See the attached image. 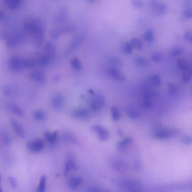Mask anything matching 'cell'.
I'll return each instance as SVG.
<instances>
[{"label": "cell", "instance_id": "36", "mask_svg": "<svg viewBox=\"0 0 192 192\" xmlns=\"http://www.w3.org/2000/svg\"><path fill=\"white\" fill-rule=\"evenodd\" d=\"M177 63L178 68L182 71L185 70L188 68V63L185 59L183 58L178 59L177 61Z\"/></svg>", "mask_w": 192, "mask_h": 192}, {"label": "cell", "instance_id": "39", "mask_svg": "<svg viewBox=\"0 0 192 192\" xmlns=\"http://www.w3.org/2000/svg\"><path fill=\"white\" fill-rule=\"evenodd\" d=\"M111 112L112 115V118L114 121L118 120L120 118V113L119 110L115 107L111 108Z\"/></svg>", "mask_w": 192, "mask_h": 192}, {"label": "cell", "instance_id": "35", "mask_svg": "<svg viewBox=\"0 0 192 192\" xmlns=\"http://www.w3.org/2000/svg\"><path fill=\"white\" fill-rule=\"evenodd\" d=\"M143 38L145 40L148 42H152L154 40V35L153 30L149 29L144 34Z\"/></svg>", "mask_w": 192, "mask_h": 192}, {"label": "cell", "instance_id": "3", "mask_svg": "<svg viewBox=\"0 0 192 192\" xmlns=\"http://www.w3.org/2000/svg\"><path fill=\"white\" fill-rule=\"evenodd\" d=\"M8 65L11 71L14 72L22 71L25 68L24 66V58L16 55H13L8 59Z\"/></svg>", "mask_w": 192, "mask_h": 192}, {"label": "cell", "instance_id": "47", "mask_svg": "<svg viewBox=\"0 0 192 192\" xmlns=\"http://www.w3.org/2000/svg\"><path fill=\"white\" fill-rule=\"evenodd\" d=\"M169 91L172 94H174L178 90V86L174 83H171L169 84Z\"/></svg>", "mask_w": 192, "mask_h": 192}, {"label": "cell", "instance_id": "15", "mask_svg": "<svg viewBox=\"0 0 192 192\" xmlns=\"http://www.w3.org/2000/svg\"><path fill=\"white\" fill-rule=\"evenodd\" d=\"M83 39L84 35H79L74 38L68 48V52H73L76 50L83 42Z\"/></svg>", "mask_w": 192, "mask_h": 192}, {"label": "cell", "instance_id": "33", "mask_svg": "<svg viewBox=\"0 0 192 192\" xmlns=\"http://www.w3.org/2000/svg\"><path fill=\"white\" fill-rule=\"evenodd\" d=\"M131 44L132 47L138 50H141L143 48V44L142 41L138 38H134L131 40Z\"/></svg>", "mask_w": 192, "mask_h": 192}, {"label": "cell", "instance_id": "50", "mask_svg": "<svg viewBox=\"0 0 192 192\" xmlns=\"http://www.w3.org/2000/svg\"><path fill=\"white\" fill-rule=\"evenodd\" d=\"M88 191L90 192H110L107 189H98L96 188H90L89 189Z\"/></svg>", "mask_w": 192, "mask_h": 192}, {"label": "cell", "instance_id": "45", "mask_svg": "<svg viewBox=\"0 0 192 192\" xmlns=\"http://www.w3.org/2000/svg\"><path fill=\"white\" fill-rule=\"evenodd\" d=\"M183 14L187 18H192V6L187 8L184 11Z\"/></svg>", "mask_w": 192, "mask_h": 192}, {"label": "cell", "instance_id": "21", "mask_svg": "<svg viewBox=\"0 0 192 192\" xmlns=\"http://www.w3.org/2000/svg\"><path fill=\"white\" fill-rule=\"evenodd\" d=\"M44 138L47 143L51 144H54L56 143L58 139V132H45Z\"/></svg>", "mask_w": 192, "mask_h": 192}, {"label": "cell", "instance_id": "53", "mask_svg": "<svg viewBox=\"0 0 192 192\" xmlns=\"http://www.w3.org/2000/svg\"><path fill=\"white\" fill-rule=\"evenodd\" d=\"M184 5L185 6H187L188 8L191 7L192 5V1H186L184 2Z\"/></svg>", "mask_w": 192, "mask_h": 192}, {"label": "cell", "instance_id": "27", "mask_svg": "<svg viewBox=\"0 0 192 192\" xmlns=\"http://www.w3.org/2000/svg\"><path fill=\"white\" fill-rule=\"evenodd\" d=\"M1 136L3 143L6 146L10 145L11 143V138L8 133L7 131L3 130L1 132Z\"/></svg>", "mask_w": 192, "mask_h": 192}, {"label": "cell", "instance_id": "40", "mask_svg": "<svg viewBox=\"0 0 192 192\" xmlns=\"http://www.w3.org/2000/svg\"><path fill=\"white\" fill-rule=\"evenodd\" d=\"M184 49L182 47H176L171 51L170 54L173 57H176L182 54L184 52Z\"/></svg>", "mask_w": 192, "mask_h": 192}, {"label": "cell", "instance_id": "48", "mask_svg": "<svg viewBox=\"0 0 192 192\" xmlns=\"http://www.w3.org/2000/svg\"><path fill=\"white\" fill-rule=\"evenodd\" d=\"M133 6L136 8H140L142 7L143 5V3L142 1H138V0H133L132 1Z\"/></svg>", "mask_w": 192, "mask_h": 192}, {"label": "cell", "instance_id": "44", "mask_svg": "<svg viewBox=\"0 0 192 192\" xmlns=\"http://www.w3.org/2000/svg\"><path fill=\"white\" fill-rule=\"evenodd\" d=\"M191 74L190 73H189V72H185L182 75V81L185 83L189 82L191 80Z\"/></svg>", "mask_w": 192, "mask_h": 192}, {"label": "cell", "instance_id": "14", "mask_svg": "<svg viewBox=\"0 0 192 192\" xmlns=\"http://www.w3.org/2000/svg\"><path fill=\"white\" fill-rule=\"evenodd\" d=\"M109 75L113 79L117 81H124L126 77L125 75L118 69L115 67H112L108 70Z\"/></svg>", "mask_w": 192, "mask_h": 192}, {"label": "cell", "instance_id": "55", "mask_svg": "<svg viewBox=\"0 0 192 192\" xmlns=\"http://www.w3.org/2000/svg\"><path fill=\"white\" fill-rule=\"evenodd\" d=\"M59 79V78L57 77L56 76V77L54 78V80L55 81H57V80H58Z\"/></svg>", "mask_w": 192, "mask_h": 192}, {"label": "cell", "instance_id": "25", "mask_svg": "<svg viewBox=\"0 0 192 192\" xmlns=\"http://www.w3.org/2000/svg\"><path fill=\"white\" fill-rule=\"evenodd\" d=\"M132 138H127L121 141L118 143L117 144V148L119 151H122L125 149L127 144L132 143Z\"/></svg>", "mask_w": 192, "mask_h": 192}, {"label": "cell", "instance_id": "29", "mask_svg": "<svg viewBox=\"0 0 192 192\" xmlns=\"http://www.w3.org/2000/svg\"><path fill=\"white\" fill-rule=\"evenodd\" d=\"M33 117L36 120L42 121L44 120L46 118V115L43 110H38L34 112Z\"/></svg>", "mask_w": 192, "mask_h": 192}, {"label": "cell", "instance_id": "43", "mask_svg": "<svg viewBox=\"0 0 192 192\" xmlns=\"http://www.w3.org/2000/svg\"><path fill=\"white\" fill-rule=\"evenodd\" d=\"M13 87L10 85L6 86L3 89V92L6 96H10L12 94L13 91Z\"/></svg>", "mask_w": 192, "mask_h": 192}, {"label": "cell", "instance_id": "52", "mask_svg": "<svg viewBox=\"0 0 192 192\" xmlns=\"http://www.w3.org/2000/svg\"><path fill=\"white\" fill-rule=\"evenodd\" d=\"M184 143L187 144H190L192 143V138L189 136H185L183 138Z\"/></svg>", "mask_w": 192, "mask_h": 192}, {"label": "cell", "instance_id": "58", "mask_svg": "<svg viewBox=\"0 0 192 192\" xmlns=\"http://www.w3.org/2000/svg\"><path fill=\"white\" fill-rule=\"evenodd\" d=\"M143 192V191H141V192Z\"/></svg>", "mask_w": 192, "mask_h": 192}, {"label": "cell", "instance_id": "19", "mask_svg": "<svg viewBox=\"0 0 192 192\" xmlns=\"http://www.w3.org/2000/svg\"><path fill=\"white\" fill-rule=\"evenodd\" d=\"M77 165L74 159L71 157H68L66 159L65 165V174H68L72 170H77Z\"/></svg>", "mask_w": 192, "mask_h": 192}, {"label": "cell", "instance_id": "24", "mask_svg": "<svg viewBox=\"0 0 192 192\" xmlns=\"http://www.w3.org/2000/svg\"><path fill=\"white\" fill-rule=\"evenodd\" d=\"M66 11L65 9L62 8L59 10L57 14L55 15L54 18V21L57 23L62 22L65 20L66 18Z\"/></svg>", "mask_w": 192, "mask_h": 192}, {"label": "cell", "instance_id": "20", "mask_svg": "<svg viewBox=\"0 0 192 192\" xmlns=\"http://www.w3.org/2000/svg\"><path fill=\"white\" fill-rule=\"evenodd\" d=\"M83 182V179L80 177H73L68 180V185L70 189H76L82 184Z\"/></svg>", "mask_w": 192, "mask_h": 192}, {"label": "cell", "instance_id": "2", "mask_svg": "<svg viewBox=\"0 0 192 192\" xmlns=\"http://www.w3.org/2000/svg\"><path fill=\"white\" fill-rule=\"evenodd\" d=\"M117 183L120 187L129 192L143 191V185L138 180L133 179H122L117 180Z\"/></svg>", "mask_w": 192, "mask_h": 192}, {"label": "cell", "instance_id": "41", "mask_svg": "<svg viewBox=\"0 0 192 192\" xmlns=\"http://www.w3.org/2000/svg\"><path fill=\"white\" fill-rule=\"evenodd\" d=\"M151 81L153 84L156 86H158L161 83V79L158 75H155L152 76Z\"/></svg>", "mask_w": 192, "mask_h": 192}, {"label": "cell", "instance_id": "7", "mask_svg": "<svg viewBox=\"0 0 192 192\" xmlns=\"http://www.w3.org/2000/svg\"><path fill=\"white\" fill-rule=\"evenodd\" d=\"M176 133V131L172 129H161L155 132L153 136L158 139H166L172 137Z\"/></svg>", "mask_w": 192, "mask_h": 192}, {"label": "cell", "instance_id": "46", "mask_svg": "<svg viewBox=\"0 0 192 192\" xmlns=\"http://www.w3.org/2000/svg\"><path fill=\"white\" fill-rule=\"evenodd\" d=\"M8 181L10 185L13 188H16L18 186V182L16 178L13 176H9L8 178Z\"/></svg>", "mask_w": 192, "mask_h": 192}, {"label": "cell", "instance_id": "30", "mask_svg": "<svg viewBox=\"0 0 192 192\" xmlns=\"http://www.w3.org/2000/svg\"><path fill=\"white\" fill-rule=\"evenodd\" d=\"M71 65L72 67L74 69L80 71L82 69L83 66L79 58H74L72 59L71 60Z\"/></svg>", "mask_w": 192, "mask_h": 192}, {"label": "cell", "instance_id": "17", "mask_svg": "<svg viewBox=\"0 0 192 192\" xmlns=\"http://www.w3.org/2000/svg\"><path fill=\"white\" fill-rule=\"evenodd\" d=\"M89 115V112L85 109H78L74 110L71 112V117L77 119H85Z\"/></svg>", "mask_w": 192, "mask_h": 192}, {"label": "cell", "instance_id": "9", "mask_svg": "<svg viewBox=\"0 0 192 192\" xmlns=\"http://www.w3.org/2000/svg\"><path fill=\"white\" fill-rule=\"evenodd\" d=\"M111 165L114 170L120 173L126 172L128 167L126 163L119 159H113L111 161Z\"/></svg>", "mask_w": 192, "mask_h": 192}, {"label": "cell", "instance_id": "57", "mask_svg": "<svg viewBox=\"0 0 192 192\" xmlns=\"http://www.w3.org/2000/svg\"><path fill=\"white\" fill-rule=\"evenodd\" d=\"M191 92H192V89H191Z\"/></svg>", "mask_w": 192, "mask_h": 192}, {"label": "cell", "instance_id": "4", "mask_svg": "<svg viewBox=\"0 0 192 192\" xmlns=\"http://www.w3.org/2000/svg\"><path fill=\"white\" fill-rule=\"evenodd\" d=\"M23 39V36L20 32H17L9 35L8 37L6 45L9 49L14 48L18 46Z\"/></svg>", "mask_w": 192, "mask_h": 192}, {"label": "cell", "instance_id": "49", "mask_svg": "<svg viewBox=\"0 0 192 192\" xmlns=\"http://www.w3.org/2000/svg\"><path fill=\"white\" fill-rule=\"evenodd\" d=\"M184 39L187 41L192 43V32L189 31L186 32L184 35Z\"/></svg>", "mask_w": 192, "mask_h": 192}, {"label": "cell", "instance_id": "54", "mask_svg": "<svg viewBox=\"0 0 192 192\" xmlns=\"http://www.w3.org/2000/svg\"><path fill=\"white\" fill-rule=\"evenodd\" d=\"M117 133L120 136H122L123 135V132L120 129H118V130H117Z\"/></svg>", "mask_w": 192, "mask_h": 192}, {"label": "cell", "instance_id": "34", "mask_svg": "<svg viewBox=\"0 0 192 192\" xmlns=\"http://www.w3.org/2000/svg\"><path fill=\"white\" fill-rule=\"evenodd\" d=\"M127 115L132 119H136L139 117V113L137 110L132 107H128L125 110Z\"/></svg>", "mask_w": 192, "mask_h": 192}, {"label": "cell", "instance_id": "23", "mask_svg": "<svg viewBox=\"0 0 192 192\" xmlns=\"http://www.w3.org/2000/svg\"><path fill=\"white\" fill-rule=\"evenodd\" d=\"M5 5L9 9H14L18 8L22 3L21 0H5Z\"/></svg>", "mask_w": 192, "mask_h": 192}, {"label": "cell", "instance_id": "38", "mask_svg": "<svg viewBox=\"0 0 192 192\" xmlns=\"http://www.w3.org/2000/svg\"><path fill=\"white\" fill-rule=\"evenodd\" d=\"M163 56L162 54L159 52H155L152 54L151 59L153 62H160L163 60Z\"/></svg>", "mask_w": 192, "mask_h": 192}, {"label": "cell", "instance_id": "18", "mask_svg": "<svg viewBox=\"0 0 192 192\" xmlns=\"http://www.w3.org/2000/svg\"><path fill=\"white\" fill-rule=\"evenodd\" d=\"M7 109L14 115L18 117H22L23 115V112L21 108L16 104L13 102H8L6 104Z\"/></svg>", "mask_w": 192, "mask_h": 192}, {"label": "cell", "instance_id": "31", "mask_svg": "<svg viewBox=\"0 0 192 192\" xmlns=\"http://www.w3.org/2000/svg\"><path fill=\"white\" fill-rule=\"evenodd\" d=\"M167 10V6L164 3H159L157 4L155 7V11L157 15H162L164 14Z\"/></svg>", "mask_w": 192, "mask_h": 192}, {"label": "cell", "instance_id": "56", "mask_svg": "<svg viewBox=\"0 0 192 192\" xmlns=\"http://www.w3.org/2000/svg\"><path fill=\"white\" fill-rule=\"evenodd\" d=\"M0 192H3V189H1V190H0Z\"/></svg>", "mask_w": 192, "mask_h": 192}, {"label": "cell", "instance_id": "16", "mask_svg": "<svg viewBox=\"0 0 192 192\" xmlns=\"http://www.w3.org/2000/svg\"><path fill=\"white\" fill-rule=\"evenodd\" d=\"M44 50L45 55L48 56L51 60H52L56 54V47L54 44L50 42H47L45 43Z\"/></svg>", "mask_w": 192, "mask_h": 192}, {"label": "cell", "instance_id": "11", "mask_svg": "<svg viewBox=\"0 0 192 192\" xmlns=\"http://www.w3.org/2000/svg\"><path fill=\"white\" fill-rule=\"evenodd\" d=\"M105 100L103 96L98 95L95 97L90 103V108L93 111H96L103 107Z\"/></svg>", "mask_w": 192, "mask_h": 192}, {"label": "cell", "instance_id": "13", "mask_svg": "<svg viewBox=\"0 0 192 192\" xmlns=\"http://www.w3.org/2000/svg\"><path fill=\"white\" fill-rule=\"evenodd\" d=\"M91 130L98 134L100 140L105 141L109 138V132L104 127L99 125H95L91 127Z\"/></svg>", "mask_w": 192, "mask_h": 192}, {"label": "cell", "instance_id": "10", "mask_svg": "<svg viewBox=\"0 0 192 192\" xmlns=\"http://www.w3.org/2000/svg\"><path fill=\"white\" fill-rule=\"evenodd\" d=\"M10 123L14 132L19 137L21 138L25 137V130L23 126L18 121L15 119H11Z\"/></svg>", "mask_w": 192, "mask_h": 192}, {"label": "cell", "instance_id": "51", "mask_svg": "<svg viewBox=\"0 0 192 192\" xmlns=\"http://www.w3.org/2000/svg\"><path fill=\"white\" fill-rule=\"evenodd\" d=\"M134 168L136 169V170L140 171L142 169V165L139 161H136L134 163Z\"/></svg>", "mask_w": 192, "mask_h": 192}, {"label": "cell", "instance_id": "5", "mask_svg": "<svg viewBox=\"0 0 192 192\" xmlns=\"http://www.w3.org/2000/svg\"><path fill=\"white\" fill-rule=\"evenodd\" d=\"M44 142L41 139L30 141L26 144V148L28 151L33 153H39L42 151L44 148Z\"/></svg>", "mask_w": 192, "mask_h": 192}, {"label": "cell", "instance_id": "32", "mask_svg": "<svg viewBox=\"0 0 192 192\" xmlns=\"http://www.w3.org/2000/svg\"><path fill=\"white\" fill-rule=\"evenodd\" d=\"M136 63L138 65L143 67H148L149 65V62L148 60L141 56H137L135 59Z\"/></svg>", "mask_w": 192, "mask_h": 192}, {"label": "cell", "instance_id": "28", "mask_svg": "<svg viewBox=\"0 0 192 192\" xmlns=\"http://www.w3.org/2000/svg\"><path fill=\"white\" fill-rule=\"evenodd\" d=\"M47 184V178L45 174L41 177L40 179L36 192H45Z\"/></svg>", "mask_w": 192, "mask_h": 192}, {"label": "cell", "instance_id": "6", "mask_svg": "<svg viewBox=\"0 0 192 192\" xmlns=\"http://www.w3.org/2000/svg\"><path fill=\"white\" fill-rule=\"evenodd\" d=\"M65 102L64 95L57 92L53 95L50 100L51 105L55 110H59L62 107Z\"/></svg>", "mask_w": 192, "mask_h": 192}, {"label": "cell", "instance_id": "1", "mask_svg": "<svg viewBox=\"0 0 192 192\" xmlns=\"http://www.w3.org/2000/svg\"><path fill=\"white\" fill-rule=\"evenodd\" d=\"M23 26L24 29L32 35L39 33H44L45 25L41 19H29L25 21Z\"/></svg>", "mask_w": 192, "mask_h": 192}, {"label": "cell", "instance_id": "22", "mask_svg": "<svg viewBox=\"0 0 192 192\" xmlns=\"http://www.w3.org/2000/svg\"><path fill=\"white\" fill-rule=\"evenodd\" d=\"M62 138L64 140L69 143L73 144H77L78 140L75 135L72 133L66 132L64 133L62 135Z\"/></svg>", "mask_w": 192, "mask_h": 192}, {"label": "cell", "instance_id": "26", "mask_svg": "<svg viewBox=\"0 0 192 192\" xmlns=\"http://www.w3.org/2000/svg\"><path fill=\"white\" fill-rule=\"evenodd\" d=\"M52 60L46 55H42L37 58V64L41 66L47 65Z\"/></svg>", "mask_w": 192, "mask_h": 192}, {"label": "cell", "instance_id": "12", "mask_svg": "<svg viewBox=\"0 0 192 192\" xmlns=\"http://www.w3.org/2000/svg\"><path fill=\"white\" fill-rule=\"evenodd\" d=\"M29 78L32 81L39 84H42L45 81V76L43 72L37 70L29 74Z\"/></svg>", "mask_w": 192, "mask_h": 192}, {"label": "cell", "instance_id": "37", "mask_svg": "<svg viewBox=\"0 0 192 192\" xmlns=\"http://www.w3.org/2000/svg\"><path fill=\"white\" fill-rule=\"evenodd\" d=\"M122 50L124 54H132V47L131 44L127 42L123 45Z\"/></svg>", "mask_w": 192, "mask_h": 192}, {"label": "cell", "instance_id": "42", "mask_svg": "<svg viewBox=\"0 0 192 192\" xmlns=\"http://www.w3.org/2000/svg\"><path fill=\"white\" fill-rule=\"evenodd\" d=\"M109 61L110 63L115 66H121L122 64L121 59L117 57H112L110 59Z\"/></svg>", "mask_w": 192, "mask_h": 192}, {"label": "cell", "instance_id": "8", "mask_svg": "<svg viewBox=\"0 0 192 192\" xmlns=\"http://www.w3.org/2000/svg\"><path fill=\"white\" fill-rule=\"evenodd\" d=\"M75 28L73 26L67 25L53 29L51 30V35L54 39H56L63 33H68L74 31Z\"/></svg>", "mask_w": 192, "mask_h": 192}]
</instances>
